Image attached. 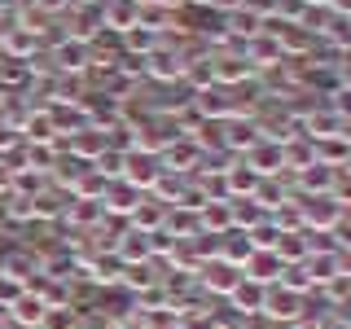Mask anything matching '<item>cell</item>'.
<instances>
[{"label":"cell","mask_w":351,"mask_h":329,"mask_svg":"<svg viewBox=\"0 0 351 329\" xmlns=\"http://www.w3.org/2000/svg\"><path fill=\"white\" fill-rule=\"evenodd\" d=\"M101 22H106V27H114V31L141 27V0H110L106 14H101Z\"/></svg>","instance_id":"7a4b0ae2"},{"label":"cell","mask_w":351,"mask_h":329,"mask_svg":"<svg viewBox=\"0 0 351 329\" xmlns=\"http://www.w3.org/2000/svg\"><path fill=\"white\" fill-rule=\"evenodd\" d=\"M71 219L75 224H97V219H101V197H80V202L71 206Z\"/></svg>","instance_id":"52a82bcc"},{"label":"cell","mask_w":351,"mask_h":329,"mask_svg":"<svg viewBox=\"0 0 351 329\" xmlns=\"http://www.w3.org/2000/svg\"><path fill=\"white\" fill-rule=\"evenodd\" d=\"M202 219H206V224H215V228H224L228 224V211H224V206H206Z\"/></svg>","instance_id":"7c38bea8"},{"label":"cell","mask_w":351,"mask_h":329,"mask_svg":"<svg viewBox=\"0 0 351 329\" xmlns=\"http://www.w3.org/2000/svg\"><path fill=\"white\" fill-rule=\"evenodd\" d=\"M18 141H22V132L14 123H0V149H14Z\"/></svg>","instance_id":"8fae6325"},{"label":"cell","mask_w":351,"mask_h":329,"mask_svg":"<svg viewBox=\"0 0 351 329\" xmlns=\"http://www.w3.org/2000/svg\"><path fill=\"white\" fill-rule=\"evenodd\" d=\"M206 285H211V290H228V294H233L237 290L233 263H215V268H206Z\"/></svg>","instance_id":"8992f818"},{"label":"cell","mask_w":351,"mask_h":329,"mask_svg":"<svg viewBox=\"0 0 351 329\" xmlns=\"http://www.w3.org/2000/svg\"><path fill=\"white\" fill-rule=\"evenodd\" d=\"M31 215H40V219H53V215H62V193H53V189H44L31 197Z\"/></svg>","instance_id":"5b68a950"},{"label":"cell","mask_w":351,"mask_h":329,"mask_svg":"<svg viewBox=\"0 0 351 329\" xmlns=\"http://www.w3.org/2000/svg\"><path fill=\"white\" fill-rule=\"evenodd\" d=\"M22 290H27V285H22L18 277H9V272H0V307H5V312H9V307H14V303L22 299Z\"/></svg>","instance_id":"9c48e42d"},{"label":"cell","mask_w":351,"mask_h":329,"mask_svg":"<svg viewBox=\"0 0 351 329\" xmlns=\"http://www.w3.org/2000/svg\"><path fill=\"white\" fill-rule=\"evenodd\" d=\"M44 312H49V303L40 299V294H31V290H22V299L9 307V321L14 325H22V329H40V321H44Z\"/></svg>","instance_id":"6da1fadb"},{"label":"cell","mask_w":351,"mask_h":329,"mask_svg":"<svg viewBox=\"0 0 351 329\" xmlns=\"http://www.w3.org/2000/svg\"><path fill=\"white\" fill-rule=\"evenodd\" d=\"M40 329H80V312H75L71 303L49 307V312H44V321H40Z\"/></svg>","instance_id":"277c9868"},{"label":"cell","mask_w":351,"mask_h":329,"mask_svg":"<svg viewBox=\"0 0 351 329\" xmlns=\"http://www.w3.org/2000/svg\"><path fill=\"white\" fill-rule=\"evenodd\" d=\"M101 206H110V211H128V215H132V206H136V189H132L128 180L106 184V189H101Z\"/></svg>","instance_id":"3957f363"},{"label":"cell","mask_w":351,"mask_h":329,"mask_svg":"<svg viewBox=\"0 0 351 329\" xmlns=\"http://www.w3.org/2000/svg\"><path fill=\"white\" fill-rule=\"evenodd\" d=\"M233 299L241 303V312H259V307H263V290H259V285H241V281H237Z\"/></svg>","instance_id":"30bf717a"},{"label":"cell","mask_w":351,"mask_h":329,"mask_svg":"<svg viewBox=\"0 0 351 329\" xmlns=\"http://www.w3.org/2000/svg\"><path fill=\"white\" fill-rule=\"evenodd\" d=\"M84 58H88V44H84V40H75V44H62V49H58V62L66 66V71H80V66H84Z\"/></svg>","instance_id":"ba28073f"}]
</instances>
